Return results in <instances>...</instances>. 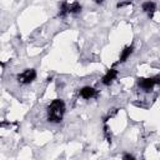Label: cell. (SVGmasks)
Returning a JSON list of instances; mask_svg holds the SVG:
<instances>
[{"instance_id": "cell-10", "label": "cell", "mask_w": 160, "mask_h": 160, "mask_svg": "<svg viewBox=\"0 0 160 160\" xmlns=\"http://www.w3.org/2000/svg\"><path fill=\"white\" fill-rule=\"evenodd\" d=\"M94 1H95L96 4H102V2L105 1V0H94Z\"/></svg>"}, {"instance_id": "cell-9", "label": "cell", "mask_w": 160, "mask_h": 160, "mask_svg": "<svg viewBox=\"0 0 160 160\" xmlns=\"http://www.w3.org/2000/svg\"><path fill=\"white\" fill-rule=\"evenodd\" d=\"M122 158H124V159H134V156H132V155H130V154H125Z\"/></svg>"}, {"instance_id": "cell-3", "label": "cell", "mask_w": 160, "mask_h": 160, "mask_svg": "<svg viewBox=\"0 0 160 160\" xmlns=\"http://www.w3.org/2000/svg\"><path fill=\"white\" fill-rule=\"evenodd\" d=\"M156 84H160V76H152V78H141L138 81V85L144 91H150Z\"/></svg>"}, {"instance_id": "cell-4", "label": "cell", "mask_w": 160, "mask_h": 160, "mask_svg": "<svg viewBox=\"0 0 160 160\" xmlns=\"http://www.w3.org/2000/svg\"><path fill=\"white\" fill-rule=\"evenodd\" d=\"M35 78H36V71L34 69H25L21 74L18 75V81L22 85H26V84L32 82Z\"/></svg>"}, {"instance_id": "cell-1", "label": "cell", "mask_w": 160, "mask_h": 160, "mask_svg": "<svg viewBox=\"0 0 160 160\" xmlns=\"http://www.w3.org/2000/svg\"><path fill=\"white\" fill-rule=\"evenodd\" d=\"M65 114V102L61 99L52 100L48 106V119L51 122H60Z\"/></svg>"}, {"instance_id": "cell-6", "label": "cell", "mask_w": 160, "mask_h": 160, "mask_svg": "<svg viewBox=\"0 0 160 160\" xmlns=\"http://www.w3.org/2000/svg\"><path fill=\"white\" fill-rule=\"evenodd\" d=\"M116 78H118V70H115V69H110V70H108V71L105 72V75L102 76L101 82H102L104 85H110Z\"/></svg>"}, {"instance_id": "cell-7", "label": "cell", "mask_w": 160, "mask_h": 160, "mask_svg": "<svg viewBox=\"0 0 160 160\" xmlns=\"http://www.w3.org/2000/svg\"><path fill=\"white\" fill-rule=\"evenodd\" d=\"M142 11L146 12L148 16L152 19V18H154V14H155V11H156V5H155V2H152V1H146V2H144V4H142Z\"/></svg>"}, {"instance_id": "cell-8", "label": "cell", "mask_w": 160, "mask_h": 160, "mask_svg": "<svg viewBox=\"0 0 160 160\" xmlns=\"http://www.w3.org/2000/svg\"><path fill=\"white\" fill-rule=\"evenodd\" d=\"M132 51H134V46L132 45H130V46H126L122 51H121V54H120V58H119V61L116 62V64H120V62H124V61H126L129 58H130V55L132 54Z\"/></svg>"}, {"instance_id": "cell-2", "label": "cell", "mask_w": 160, "mask_h": 160, "mask_svg": "<svg viewBox=\"0 0 160 160\" xmlns=\"http://www.w3.org/2000/svg\"><path fill=\"white\" fill-rule=\"evenodd\" d=\"M81 11V5L76 0H66L60 5L59 16L65 18L69 14H78Z\"/></svg>"}, {"instance_id": "cell-5", "label": "cell", "mask_w": 160, "mask_h": 160, "mask_svg": "<svg viewBox=\"0 0 160 160\" xmlns=\"http://www.w3.org/2000/svg\"><path fill=\"white\" fill-rule=\"evenodd\" d=\"M79 94H80V96H81L82 99H86V100L98 96V91H96L94 88H91V86H84L82 89H80Z\"/></svg>"}]
</instances>
